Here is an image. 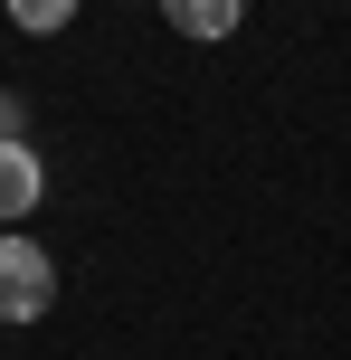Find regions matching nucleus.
Instances as JSON below:
<instances>
[{"mask_svg": "<svg viewBox=\"0 0 351 360\" xmlns=\"http://www.w3.org/2000/svg\"><path fill=\"white\" fill-rule=\"evenodd\" d=\"M38 199H48V162H38V143L19 133V143H0V228H29Z\"/></svg>", "mask_w": 351, "mask_h": 360, "instance_id": "f03ea898", "label": "nucleus"}, {"mask_svg": "<svg viewBox=\"0 0 351 360\" xmlns=\"http://www.w3.org/2000/svg\"><path fill=\"white\" fill-rule=\"evenodd\" d=\"M0 10H10V29H29V38H57L76 10H86V0H0Z\"/></svg>", "mask_w": 351, "mask_h": 360, "instance_id": "20e7f679", "label": "nucleus"}, {"mask_svg": "<svg viewBox=\"0 0 351 360\" xmlns=\"http://www.w3.org/2000/svg\"><path fill=\"white\" fill-rule=\"evenodd\" d=\"M19 133H29V105H19V95L0 86V143H19Z\"/></svg>", "mask_w": 351, "mask_h": 360, "instance_id": "39448f33", "label": "nucleus"}, {"mask_svg": "<svg viewBox=\"0 0 351 360\" xmlns=\"http://www.w3.org/2000/svg\"><path fill=\"white\" fill-rule=\"evenodd\" d=\"M162 19H171L181 38H209V48H219V38H238L247 0H162Z\"/></svg>", "mask_w": 351, "mask_h": 360, "instance_id": "7ed1b4c3", "label": "nucleus"}, {"mask_svg": "<svg viewBox=\"0 0 351 360\" xmlns=\"http://www.w3.org/2000/svg\"><path fill=\"white\" fill-rule=\"evenodd\" d=\"M57 304V256L29 228H0V323H48Z\"/></svg>", "mask_w": 351, "mask_h": 360, "instance_id": "f257e3e1", "label": "nucleus"}]
</instances>
